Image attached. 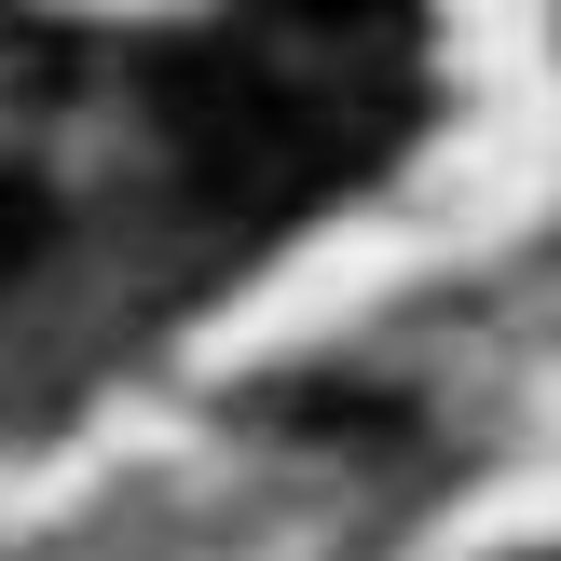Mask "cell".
<instances>
[{
  "label": "cell",
  "mask_w": 561,
  "mask_h": 561,
  "mask_svg": "<svg viewBox=\"0 0 561 561\" xmlns=\"http://www.w3.org/2000/svg\"><path fill=\"white\" fill-rule=\"evenodd\" d=\"M411 69H425L411 0H233L219 27L137 55V96L206 192L274 206L398 151Z\"/></svg>",
  "instance_id": "obj_1"
},
{
  "label": "cell",
  "mask_w": 561,
  "mask_h": 561,
  "mask_svg": "<svg viewBox=\"0 0 561 561\" xmlns=\"http://www.w3.org/2000/svg\"><path fill=\"white\" fill-rule=\"evenodd\" d=\"M82 82V42L69 27H42V14H14V0H0V110H55Z\"/></svg>",
  "instance_id": "obj_2"
},
{
  "label": "cell",
  "mask_w": 561,
  "mask_h": 561,
  "mask_svg": "<svg viewBox=\"0 0 561 561\" xmlns=\"http://www.w3.org/2000/svg\"><path fill=\"white\" fill-rule=\"evenodd\" d=\"M42 247H55V192L27 179V164H0V288H14Z\"/></svg>",
  "instance_id": "obj_3"
}]
</instances>
